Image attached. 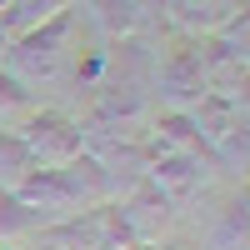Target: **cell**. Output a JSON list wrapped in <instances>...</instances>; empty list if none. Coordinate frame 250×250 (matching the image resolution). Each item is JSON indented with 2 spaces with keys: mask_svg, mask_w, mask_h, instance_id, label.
<instances>
[{
  "mask_svg": "<svg viewBox=\"0 0 250 250\" xmlns=\"http://www.w3.org/2000/svg\"><path fill=\"white\" fill-rule=\"evenodd\" d=\"M210 245H215V250H245V190L220 210V225H215Z\"/></svg>",
  "mask_w": 250,
  "mask_h": 250,
  "instance_id": "8992f818",
  "label": "cell"
},
{
  "mask_svg": "<svg viewBox=\"0 0 250 250\" xmlns=\"http://www.w3.org/2000/svg\"><path fill=\"white\" fill-rule=\"evenodd\" d=\"M140 0H100V20H105L110 30H135L140 25Z\"/></svg>",
  "mask_w": 250,
  "mask_h": 250,
  "instance_id": "ba28073f",
  "label": "cell"
},
{
  "mask_svg": "<svg viewBox=\"0 0 250 250\" xmlns=\"http://www.w3.org/2000/svg\"><path fill=\"white\" fill-rule=\"evenodd\" d=\"M160 90L170 95L175 105L190 110L205 95V60H200V50H175L170 60H165L160 65Z\"/></svg>",
  "mask_w": 250,
  "mask_h": 250,
  "instance_id": "277c9868",
  "label": "cell"
},
{
  "mask_svg": "<svg viewBox=\"0 0 250 250\" xmlns=\"http://www.w3.org/2000/svg\"><path fill=\"white\" fill-rule=\"evenodd\" d=\"M15 10H25V20H20V25H35V20H50L55 10H65V0H10ZM15 25V30H20Z\"/></svg>",
  "mask_w": 250,
  "mask_h": 250,
  "instance_id": "9c48e42d",
  "label": "cell"
},
{
  "mask_svg": "<svg viewBox=\"0 0 250 250\" xmlns=\"http://www.w3.org/2000/svg\"><path fill=\"white\" fill-rule=\"evenodd\" d=\"M5 5H10V0H0V10H5Z\"/></svg>",
  "mask_w": 250,
  "mask_h": 250,
  "instance_id": "8fae6325",
  "label": "cell"
},
{
  "mask_svg": "<svg viewBox=\"0 0 250 250\" xmlns=\"http://www.w3.org/2000/svg\"><path fill=\"white\" fill-rule=\"evenodd\" d=\"M115 210V225H120V235L125 245H145V240H160L165 230H170V220H175V205L165 190H155L150 180H140L130 195H125L120 205H110Z\"/></svg>",
  "mask_w": 250,
  "mask_h": 250,
  "instance_id": "7a4b0ae2",
  "label": "cell"
},
{
  "mask_svg": "<svg viewBox=\"0 0 250 250\" xmlns=\"http://www.w3.org/2000/svg\"><path fill=\"white\" fill-rule=\"evenodd\" d=\"M20 140H25V150L35 155L40 170H60V165H70L75 155H85V130L60 115V110H40L25 120V130H15Z\"/></svg>",
  "mask_w": 250,
  "mask_h": 250,
  "instance_id": "6da1fadb",
  "label": "cell"
},
{
  "mask_svg": "<svg viewBox=\"0 0 250 250\" xmlns=\"http://www.w3.org/2000/svg\"><path fill=\"white\" fill-rule=\"evenodd\" d=\"M145 180L155 190H165L170 200H180L205 185V170H200V155H190V150H155V160L145 165Z\"/></svg>",
  "mask_w": 250,
  "mask_h": 250,
  "instance_id": "3957f363",
  "label": "cell"
},
{
  "mask_svg": "<svg viewBox=\"0 0 250 250\" xmlns=\"http://www.w3.org/2000/svg\"><path fill=\"white\" fill-rule=\"evenodd\" d=\"M30 170H40V165H35V155L25 150V140H20L15 130H0V185L15 190Z\"/></svg>",
  "mask_w": 250,
  "mask_h": 250,
  "instance_id": "5b68a950",
  "label": "cell"
},
{
  "mask_svg": "<svg viewBox=\"0 0 250 250\" xmlns=\"http://www.w3.org/2000/svg\"><path fill=\"white\" fill-rule=\"evenodd\" d=\"M35 225H40V215H35L15 190H5V185H0V235H30Z\"/></svg>",
  "mask_w": 250,
  "mask_h": 250,
  "instance_id": "52a82bcc",
  "label": "cell"
},
{
  "mask_svg": "<svg viewBox=\"0 0 250 250\" xmlns=\"http://www.w3.org/2000/svg\"><path fill=\"white\" fill-rule=\"evenodd\" d=\"M25 105H30L25 85H20L15 75H5V70H0V110H25Z\"/></svg>",
  "mask_w": 250,
  "mask_h": 250,
  "instance_id": "30bf717a",
  "label": "cell"
}]
</instances>
